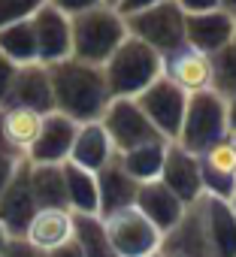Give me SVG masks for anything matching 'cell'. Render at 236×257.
Returning a JSON list of instances; mask_svg holds the SVG:
<instances>
[{"label":"cell","mask_w":236,"mask_h":257,"mask_svg":"<svg viewBox=\"0 0 236 257\" xmlns=\"http://www.w3.org/2000/svg\"><path fill=\"white\" fill-rule=\"evenodd\" d=\"M52 76V94H55V112L67 115L76 124L100 121L103 112L112 103L106 73L97 64H85L79 58H67L49 67Z\"/></svg>","instance_id":"6da1fadb"},{"label":"cell","mask_w":236,"mask_h":257,"mask_svg":"<svg viewBox=\"0 0 236 257\" xmlns=\"http://www.w3.org/2000/svg\"><path fill=\"white\" fill-rule=\"evenodd\" d=\"M103 73L112 100H137L164 76V58L143 40L128 34L118 52L103 64Z\"/></svg>","instance_id":"7a4b0ae2"},{"label":"cell","mask_w":236,"mask_h":257,"mask_svg":"<svg viewBox=\"0 0 236 257\" xmlns=\"http://www.w3.org/2000/svg\"><path fill=\"white\" fill-rule=\"evenodd\" d=\"M73 25V58L85 64L103 67L128 40V22L115 7H97L91 13H82L70 19Z\"/></svg>","instance_id":"3957f363"},{"label":"cell","mask_w":236,"mask_h":257,"mask_svg":"<svg viewBox=\"0 0 236 257\" xmlns=\"http://www.w3.org/2000/svg\"><path fill=\"white\" fill-rule=\"evenodd\" d=\"M230 137L227 127V103L215 94V91H200L188 97V109H185V121H182V134H179V146L191 155H203L212 146H218L221 140Z\"/></svg>","instance_id":"277c9868"},{"label":"cell","mask_w":236,"mask_h":257,"mask_svg":"<svg viewBox=\"0 0 236 257\" xmlns=\"http://www.w3.org/2000/svg\"><path fill=\"white\" fill-rule=\"evenodd\" d=\"M185 13L176 7V0H167V4H158L152 10H143L137 16H128V34L143 40L146 46H152L161 58L179 52L185 43Z\"/></svg>","instance_id":"5b68a950"},{"label":"cell","mask_w":236,"mask_h":257,"mask_svg":"<svg viewBox=\"0 0 236 257\" xmlns=\"http://www.w3.org/2000/svg\"><path fill=\"white\" fill-rule=\"evenodd\" d=\"M103 227H106L109 242H112L118 257H152V254H161L164 233L137 206L134 209H122L115 215H106Z\"/></svg>","instance_id":"8992f818"},{"label":"cell","mask_w":236,"mask_h":257,"mask_svg":"<svg viewBox=\"0 0 236 257\" xmlns=\"http://www.w3.org/2000/svg\"><path fill=\"white\" fill-rule=\"evenodd\" d=\"M100 124H103V131L109 134V140H112V146H115L118 155L164 140L155 131V124L146 118V112L140 109L137 100H112L109 109L103 112Z\"/></svg>","instance_id":"52a82bcc"},{"label":"cell","mask_w":236,"mask_h":257,"mask_svg":"<svg viewBox=\"0 0 236 257\" xmlns=\"http://www.w3.org/2000/svg\"><path fill=\"white\" fill-rule=\"evenodd\" d=\"M140 109L146 112V118L155 124V131L167 140L176 143L182 134V121H185V109H188V94L173 85L167 76H161L149 91H143L137 97Z\"/></svg>","instance_id":"ba28073f"},{"label":"cell","mask_w":236,"mask_h":257,"mask_svg":"<svg viewBox=\"0 0 236 257\" xmlns=\"http://www.w3.org/2000/svg\"><path fill=\"white\" fill-rule=\"evenodd\" d=\"M37 212H40V206H37V197L31 188V164L22 161L16 179L0 194V227L7 230L10 239H22Z\"/></svg>","instance_id":"9c48e42d"},{"label":"cell","mask_w":236,"mask_h":257,"mask_svg":"<svg viewBox=\"0 0 236 257\" xmlns=\"http://www.w3.org/2000/svg\"><path fill=\"white\" fill-rule=\"evenodd\" d=\"M34 25V37H37V55H40V64L52 67L58 61H67L73 58V25L64 13L52 10L49 4L31 19Z\"/></svg>","instance_id":"30bf717a"},{"label":"cell","mask_w":236,"mask_h":257,"mask_svg":"<svg viewBox=\"0 0 236 257\" xmlns=\"http://www.w3.org/2000/svg\"><path fill=\"white\" fill-rule=\"evenodd\" d=\"M200 176H203V194L230 203L236 197V143L233 137L221 140L209 152L200 155Z\"/></svg>","instance_id":"8fae6325"},{"label":"cell","mask_w":236,"mask_h":257,"mask_svg":"<svg viewBox=\"0 0 236 257\" xmlns=\"http://www.w3.org/2000/svg\"><path fill=\"white\" fill-rule=\"evenodd\" d=\"M161 182L185 203V206H194L197 200H203V176H200V158L185 152L179 143H170L167 146V161H164V173H161Z\"/></svg>","instance_id":"7c38bea8"},{"label":"cell","mask_w":236,"mask_h":257,"mask_svg":"<svg viewBox=\"0 0 236 257\" xmlns=\"http://www.w3.org/2000/svg\"><path fill=\"white\" fill-rule=\"evenodd\" d=\"M197 209H200L209 257H236V215H233V206L224 203V200H215V197H203V200H197Z\"/></svg>","instance_id":"4fadbf2b"},{"label":"cell","mask_w":236,"mask_h":257,"mask_svg":"<svg viewBox=\"0 0 236 257\" xmlns=\"http://www.w3.org/2000/svg\"><path fill=\"white\" fill-rule=\"evenodd\" d=\"M76 134H79V124L70 121L67 115H61V112L46 115L40 140L34 143V149L28 152L25 161L28 164H67L73 143H76Z\"/></svg>","instance_id":"5bb4252c"},{"label":"cell","mask_w":236,"mask_h":257,"mask_svg":"<svg viewBox=\"0 0 236 257\" xmlns=\"http://www.w3.org/2000/svg\"><path fill=\"white\" fill-rule=\"evenodd\" d=\"M233 40H236V16H230L224 10L185 19V43L209 58L215 52H221L224 46H230Z\"/></svg>","instance_id":"9a60e30c"},{"label":"cell","mask_w":236,"mask_h":257,"mask_svg":"<svg viewBox=\"0 0 236 257\" xmlns=\"http://www.w3.org/2000/svg\"><path fill=\"white\" fill-rule=\"evenodd\" d=\"M164 76L173 85H179L188 97L200 91H212V58L191 46H182L179 52L164 58Z\"/></svg>","instance_id":"2e32d148"},{"label":"cell","mask_w":236,"mask_h":257,"mask_svg":"<svg viewBox=\"0 0 236 257\" xmlns=\"http://www.w3.org/2000/svg\"><path fill=\"white\" fill-rule=\"evenodd\" d=\"M140 194V182L128 176L122 167V158H112L100 173H97V197H100V218L115 215L122 209H134Z\"/></svg>","instance_id":"e0dca14e"},{"label":"cell","mask_w":236,"mask_h":257,"mask_svg":"<svg viewBox=\"0 0 236 257\" xmlns=\"http://www.w3.org/2000/svg\"><path fill=\"white\" fill-rule=\"evenodd\" d=\"M7 106H19V109H34L40 115H52L55 112V94H52L49 67L46 64L19 67V76H16V85H13V94H10Z\"/></svg>","instance_id":"ac0fdd59"},{"label":"cell","mask_w":236,"mask_h":257,"mask_svg":"<svg viewBox=\"0 0 236 257\" xmlns=\"http://www.w3.org/2000/svg\"><path fill=\"white\" fill-rule=\"evenodd\" d=\"M137 209L167 236L188 212V206L158 179V182H146L140 185V194H137Z\"/></svg>","instance_id":"d6986e66"},{"label":"cell","mask_w":236,"mask_h":257,"mask_svg":"<svg viewBox=\"0 0 236 257\" xmlns=\"http://www.w3.org/2000/svg\"><path fill=\"white\" fill-rule=\"evenodd\" d=\"M115 155L118 152H115V146H112V140L103 131L100 121L79 124V134H76V143H73V152H70V164H76V167L97 176Z\"/></svg>","instance_id":"ffe728a7"},{"label":"cell","mask_w":236,"mask_h":257,"mask_svg":"<svg viewBox=\"0 0 236 257\" xmlns=\"http://www.w3.org/2000/svg\"><path fill=\"white\" fill-rule=\"evenodd\" d=\"M25 239L46 254L73 242V212L70 209H40L34 215Z\"/></svg>","instance_id":"44dd1931"},{"label":"cell","mask_w":236,"mask_h":257,"mask_svg":"<svg viewBox=\"0 0 236 257\" xmlns=\"http://www.w3.org/2000/svg\"><path fill=\"white\" fill-rule=\"evenodd\" d=\"M31 188L40 209H70L64 164H31Z\"/></svg>","instance_id":"7402d4cb"},{"label":"cell","mask_w":236,"mask_h":257,"mask_svg":"<svg viewBox=\"0 0 236 257\" xmlns=\"http://www.w3.org/2000/svg\"><path fill=\"white\" fill-rule=\"evenodd\" d=\"M46 115L34 112V109H19V106H7L4 109V127H7V140L16 149V155L28 158V152L34 149V143L40 140Z\"/></svg>","instance_id":"603a6c76"},{"label":"cell","mask_w":236,"mask_h":257,"mask_svg":"<svg viewBox=\"0 0 236 257\" xmlns=\"http://www.w3.org/2000/svg\"><path fill=\"white\" fill-rule=\"evenodd\" d=\"M64 182H67V200L73 215H100V197H97V176L76 167L64 164Z\"/></svg>","instance_id":"cb8c5ba5"},{"label":"cell","mask_w":236,"mask_h":257,"mask_svg":"<svg viewBox=\"0 0 236 257\" xmlns=\"http://www.w3.org/2000/svg\"><path fill=\"white\" fill-rule=\"evenodd\" d=\"M167 140L161 143H149V146H140L134 152H125V155H118L122 158V167L128 170L131 179H137L140 185L146 182H158L161 173H164V161H167Z\"/></svg>","instance_id":"d4e9b609"},{"label":"cell","mask_w":236,"mask_h":257,"mask_svg":"<svg viewBox=\"0 0 236 257\" xmlns=\"http://www.w3.org/2000/svg\"><path fill=\"white\" fill-rule=\"evenodd\" d=\"M73 242L85 257H118L100 215H73Z\"/></svg>","instance_id":"484cf974"},{"label":"cell","mask_w":236,"mask_h":257,"mask_svg":"<svg viewBox=\"0 0 236 257\" xmlns=\"http://www.w3.org/2000/svg\"><path fill=\"white\" fill-rule=\"evenodd\" d=\"M0 55L10 58V61L19 64V67L40 64L34 25H31V22H19V25H10V28L0 31Z\"/></svg>","instance_id":"4316f807"},{"label":"cell","mask_w":236,"mask_h":257,"mask_svg":"<svg viewBox=\"0 0 236 257\" xmlns=\"http://www.w3.org/2000/svg\"><path fill=\"white\" fill-rule=\"evenodd\" d=\"M212 91L221 100L236 97V40L212 55Z\"/></svg>","instance_id":"83f0119b"},{"label":"cell","mask_w":236,"mask_h":257,"mask_svg":"<svg viewBox=\"0 0 236 257\" xmlns=\"http://www.w3.org/2000/svg\"><path fill=\"white\" fill-rule=\"evenodd\" d=\"M43 7L46 0H0V31L19 22H31Z\"/></svg>","instance_id":"f1b7e54d"},{"label":"cell","mask_w":236,"mask_h":257,"mask_svg":"<svg viewBox=\"0 0 236 257\" xmlns=\"http://www.w3.org/2000/svg\"><path fill=\"white\" fill-rule=\"evenodd\" d=\"M46 4H49L52 10L64 13L67 19H76V16H82V13H91V10L103 7V0H46Z\"/></svg>","instance_id":"f546056e"},{"label":"cell","mask_w":236,"mask_h":257,"mask_svg":"<svg viewBox=\"0 0 236 257\" xmlns=\"http://www.w3.org/2000/svg\"><path fill=\"white\" fill-rule=\"evenodd\" d=\"M16 76H19V64H13L10 58L0 55V109L10 103V94H13Z\"/></svg>","instance_id":"4dcf8cb0"},{"label":"cell","mask_w":236,"mask_h":257,"mask_svg":"<svg viewBox=\"0 0 236 257\" xmlns=\"http://www.w3.org/2000/svg\"><path fill=\"white\" fill-rule=\"evenodd\" d=\"M0 257H46V251H40L37 245H31L25 236L22 239H10L0 251Z\"/></svg>","instance_id":"1f68e13d"},{"label":"cell","mask_w":236,"mask_h":257,"mask_svg":"<svg viewBox=\"0 0 236 257\" xmlns=\"http://www.w3.org/2000/svg\"><path fill=\"white\" fill-rule=\"evenodd\" d=\"M22 161H25V158H19V155H0V194H4V191L10 188V182L16 179Z\"/></svg>","instance_id":"d6a6232c"},{"label":"cell","mask_w":236,"mask_h":257,"mask_svg":"<svg viewBox=\"0 0 236 257\" xmlns=\"http://www.w3.org/2000/svg\"><path fill=\"white\" fill-rule=\"evenodd\" d=\"M176 7L185 13V16H203V13H215L221 10L218 0H176Z\"/></svg>","instance_id":"836d02e7"},{"label":"cell","mask_w":236,"mask_h":257,"mask_svg":"<svg viewBox=\"0 0 236 257\" xmlns=\"http://www.w3.org/2000/svg\"><path fill=\"white\" fill-rule=\"evenodd\" d=\"M158 4H167V0H118L115 10L128 19V16H137V13H143V10H152V7H158Z\"/></svg>","instance_id":"e575fe53"},{"label":"cell","mask_w":236,"mask_h":257,"mask_svg":"<svg viewBox=\"0 0 236 257\" xmlns=\"http://www.w3.org/2000/svg\"><path fill=\"white\" fill-rule=\"evenodd\" d=\"M46 257H85V254L79 251V245H76V242H67V245H61V248L49 251Z\"/></svg>","instance_id":"d590c367"},{"label":"cell","mask_w":236,"mask_h":257,"mask_svg":"<svg viewBox=\"0 0 236 257\" xmlns=\"http://www.w3.org/2000/svg\"><path fill=\"white\" fill-rule=\"evenodd\" d=\"M0 155H16V149L10 146V140H7V127H4V109H0ZM22 158V155H19Z\"/></svg>","instance_id":"8d00e7d4"},{"label":"cell","mask_w":236,"mask_h":257,"mask_svg":"<svg viewBox=\"0 0 236 257\" xmlns=\"http://www.w3.org/2000/svg\"><path fill=\"white\" fill-rule=\"evenodd\" d=\"M224 103H227V127H230V137H236V97H230Z\"/></svg>","instance_id":"74e56055"},{"label":"cell","mask_w":236,"mask_h":257,"mask_svg":"<svg viewBox=\"0 0 236 257\" xmlns=\"http://www.w3.org/2000/svg\"><path fill=\"white\" fill-rule=\"evenodd\" d=\"M218 7H221L224 13H230V16H236V0H218Z\"/></svg>","instance_id":"f35d334b"},{"label":"cell","mask_w":236,"mask_h":257,"mask_svg":"<svg viewBox=\"0 0 236 257\" xmlns=\"http://www.w3.org/2000/svg\"><path fill=\"white\" fill-rule=\"evenodd\" d=\"M7 242H10V236H7V230H4V227H0V251H4V245H7Z\"/></svg>","instance_id":"ab89813d"},{"label":"cell","mask_w":236,"mask_h":257,"mask_svg":"<svg viewBox=\"0 0 236 257\" xmlns=\"http://www.w3.org/2000/svg\"><path fill=\"white\" fill-rule=\"evenodd\" d=\"M103 4H106V7H118V0H103Z\"/></svg>","instance_id":"60d3db41"},{"label":"cell","mask_w":236,"mask_h":257,"mask_svg":"<svg viewBox=\"0 0 236 257\" xmlns=\"http://www.w3.org/2000/svg\"><path fill=\"white\" fill-rule=\"evenodd\" d=\"M230 206H233V215H236V197H233V200H230Z\"/></svg>","instance_id":"b9f144b4"},{"label":"cell","mask_w":236,"mask_h":257,"mask_svg":"<svg viewBox=\"0 0 236 257\" xmlns=\"http://www.w3.org/2000/svg\"><path fill=\"white\" fill-rule=\"evenodd\" d=\"M152 257H164V254H152Z\"/></svg>","instance_id":"7bdbcfd3"},{"label":"cell","mask_w":236,"mask_h":257,"mask_svg":"<svg viewBox=\"0 0 236 257\" xmlns=\"http://www.w3.org/2000/svg\"><path fill=\"white\" fill-rule=\"evenodd\" d=\"M233 143H236V137H233Z\"/></svg>","instance_id":"ee69618b"}]
</instances>
